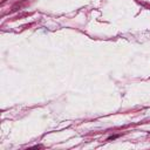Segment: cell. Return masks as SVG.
I'll return each instance as SVG.
<instances>
[{
    "mask_svg": "<svg viewBox=\"0 0 150 150\" xmlns=\"http://www.w3.org/2000/svg\"><path fill=\"white\" fill-rule=\"evenodd\" d=\"M117 137H118V135H114V136L108 137V138H107V141H111V139H115V138H117Z\"/></svg>",
    "mask_w": 150,
    "mask_h": 150,
    "instance_id": "6da1fadb",
    "label": "cell"
},
{
    "mask_svg": "<svg viewBox=\"0 0 150 150\" xmlns=\"http://www.w3.org/2000/svg\"><path fill=\"white\" fill-rule=\"evenodd\" d=\"M1 1H5V0H1Z\"/></svg>",
    "mask_w": 150,
    "mask_h": 150,
    "instance_id": "7a4b0ae2",
    "label": "cell"
}]
</instances>
